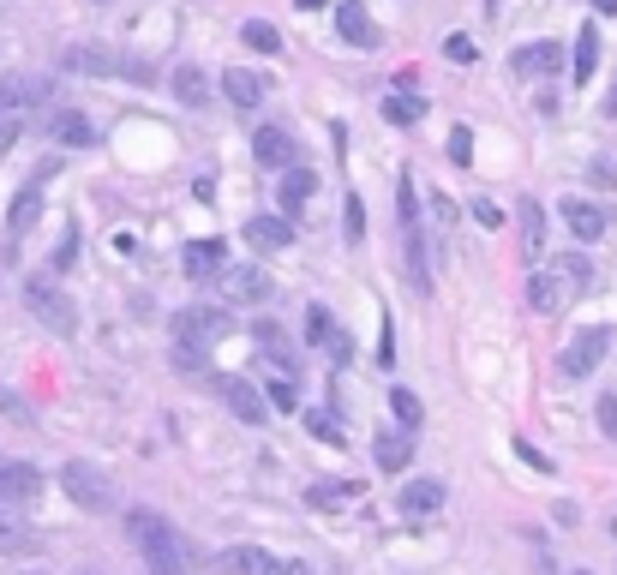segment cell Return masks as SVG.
Instances as JSON below:
<instances>
[{"instance_id":"6da1fadb","label":"cell","mask_w":617,"mask_h":575,"mask_svg":"<svg viewBox=\"0 0 617 575\" xmlns=\"http://www.w3.org/2000/svg\"><path fill=\"white\" fill-rule=\"evenodd\" d=\"M126 534H132V546L150 558V575H180L186 570V540L156 516V510H126Z\"/></svg>"},{"instance_id":"7a4b0ae2","label":"cell","mask_w":617,"mask_h":575,"mask_svg":"<svg viewBox=\"0 0 617 575\" xmlns=\"http://www.w3.org/2000/svg\"><path fill=\"white\" fill-rule=\"evenodd\" d=\"M60 72H90V78H126V84H156V60L138 54H108V48H66Z\"/></svg>"},{"instance_id":"3957f363","label":"cell","mask_w":617,"mask_h":575,"mask_svg":"<svg viewBox=\"0 0 617 575\" xmlns=\"http://www.w3.org/2000/svg\"><path fill=\"white\" fill-rule=\"evenodd\" d=\"M582 294V282H576V270L558 258V264H540L534 276H528V306L540 312V318H558L570 300Z\"/></svg>"},{"instance_id":"277c9868","label":"cell","mask_w":617,"mask_h":575,"mask_svg":"<svg viewBox=\"0 0 617 575\" xmlns=\"http://www.w3.org/2000/svg\"><path fill=\"white\" fill-rule=\"evenodd\" d=\"M24 306H30V318H36L42 330H54V336H78V312H72V300H66L48 276H30V282H24Z\"/></svg>"},{"instance_id":"5b68a950","label":"cell","mask_w":617,"mask_h":575,"mask_svg":"<svg viewBox=\"0 0 617 575\" xmlns=\"http://www.w3.org/2000/svg\"><path fill=\"white\" fill-rule=\"evenodd\" d=\"M60 492H66L78 510H90V516L114 510V480H108L96 462H66V468H60Z\"/></svg>"},{"instance_id":"8992f818","label":"cell","mask_w":617,"mask_h":575,"mask_svg":"<svg viewBox=\"0 0 617 575\" xmlns=\"http://www.w3.org/2000/svg\"><path fill=\"white\" fill-rule=\"evenodd\" d=\"M234 330V318L222 306H186L174 312V342H192V348H216L222 336Z\"/></svg>"},{"instance_id":"52a82bcc","label":"cell","mask_w":617,"mask_h":575,"mask_svg":"<svg viewBox=\"0 0 617 575\" xmlns=\"http://www.w3.org/2000/svg\"><path fill=\"white\" fill-rule=\"evenodd\" d=\"M210 390L228 402V414H240L246 426H264V414H270V402H264V390L252 384V378H240V372H216L210 378Z\"/></svg>"},{"instance_id":"ba28073f","label":"cell","mask_w":617,"mask_h":575,"mask_svg":"<svg viewBox=\"0 0 617 575\" xmlns=\"http://www.w3.org/2000/svg\"><path fill=\"white\" fill-rule=\"evenodd\" d=\"M606 348H612V330H582V336H570V348L558 354V372H564V378H588V372L606 360Z\"/></svg>"},{"instance_id":"9c48e42d","label":"cell","mask_w":617,"mask_h":575,"mask_svg":"<svg viewBox=\"0 0 617 575\" xmlns=\"http://www.w3.org/2000/svg\"><path fill=\"white\" fill-rule=\"evenodd\" d=\"M36 492H42V474L30 462H0V504L24 510V504H36Z\"/></svg>"},{"instance_id":"30bf717a","label":"cell","mask_w":617,"mask_h":575,"mask_svg":"<svg viewBox=\"0 0 617 575\" xmlns=\"http://www.w3.org/2000/svg\"><path fill=\"white\" fill-rule=\"evenodd\" d=\"M252 156H258L264 168H294V162H300V144H294L282 126H258V132H252Z\"/></svg>"},{"instance_id":"8fae6325","label":"cell","mask_w":617,"mask_h":575,"mask_svg":"<svg viewBox=\"0 0 617 575\" xmlns=\"http://www.w3.org/2000/svg\"><path fill=\"white\" fill-rule=\"evenodd\" d=\"M180 270H186L192 282L222 276V270H228V240H216V234H210V240H192V246H186V258H180Z\"/></svg>"},{"instance_id":"7c38bea8","label":"cell","mask_w":617,"mask_h":575,"mask_svg":"<svg viewBox=\"0 0 617 575\" xmlns=\"http://www.w3.org/2000/svg\"><path fill=\"white\" fill-rule=\"evenodd\" d=\"M306 342H312V348H324V354H330L336 366H342V360L354 354V342H348V336H342V330L330 324V312H324V306H312V312H306Z\"/></svg>"},{"instance_id":"4fadbf2b","label":"cell","mask_w":617,"mask_h":575,"mask_svg":"<svg viewBox=\"0 0 617 575\" xmlns=\"http://www.w3.org/2000/svg\"><path fill=\"white\" fill-rule=\"evenodd\" d=\"M372 462H378L384 474H402V468L414 462V432H408V426H396V432H378V438H372Z\"/></svg>"},{"instance_id":"5bb4252c","label":"cell","mask_w":617,"mask_h":575,"mask_svg":"<svg viewBox=\"0 0 617 575\" xmlns=\"http://www.w3.org/2000/svg\"><path fill=\"white\" fill-rule=\"evenodd\" d=\"M396 510H402L408 522H420V516L444 510V480H408V486L396 492Z\"/></svg>"},{"instance_id":"9a60e30c","label":"cell","mask_w":617,"mask_h":575,"mask_svg":"<svg viewBox=\"0 0 617 575\" xmlns=\"http://www.w3.org/2000/svg\"><path fill=\"white\" fill-rule=\"evenodd\" d=\"M336 30H342V42H354V48H378V42H384V30L372 24V12H366V6H354V0H348V6H336Z\"/></svg>"},{"instance_id":"2e32d148","label":"cell","mask_w":617,"mask_h":575,"mask_svg":"<svg viewBox=\"0 0 617 575\" xmlns=\"http://www.w3.org/2000/svg\"><path fill=\"white\" fill-rule=\"evenodd\" d=\"M246 240L258 252H288L294 246V222L288 216H246Z\"/></svg>"},{"instance_id":"e0dca14e","label":"cell","mask_w":617,"mask_h":575,"mask_svg":"<svg viewBox=\"0 0 617 575\" xmlns=\"http://www.w3.org/2000/svg\"><path fill=\"white\" fill-rule=\"evenodd\" d=\"M270 294V276L258 264H228L222 270V300H264Z\"/></svg>"},{"instance_id":"ac0fdd59","label":"cell","mask_w":617,"mask_h":575,"mask_svg":"<svg viewBox=\"0 0 617 575\" xmlns=\"http://www.w3.org/2000/svg\"><path fill=\"white\" fill-rule=\"evenodd\" d=\"M36 216H42V186L30 180V186L12 198V210H6V246H12V240H24V234L36 228Z\"/></svg>"},{"instance_id":"d6986e66","label":"cell","mask_w":617,"mask_h":575,"mask_svg":"<svg viewBox=\"0 0 617 575\" xmlns=\"http://www.w3.org/2000/svg\"><path fill=\"white\" fill-rule=\"evenodd\" d=\"M564 222H570V234H576L582 246H594V240L606 234V222H612V216H606L600 204H588V198H570V204H564Z\"/></svg>"},{"instance_id":"ffe728a7","label":"cell","mask_w":617,"mask_h":575,"mask_svg":"<svg viewBox=\"0 0 617 575\" xmlns=\"http://www.w3.org/2000/svg\"><path fill=\"white\" fill-rule=\"evenodd\" d=\"M564 66V48L558 42H528V48H516V72L522 78H552Z\"/></svg>"},{"instance_id":"44dd1931","label":"cell","mask_w":617,"mask_h":575,"mask_svg":"<svg viewBox=\"0 0 617 575\" xmlns=\"http://www.w3.org/2000/svg\"><path fill=\"white\" fill-rule=\"evenodd\" d=\"M516 222H522V258L540 264V252H546V216H540V204L522 198V204H516Z\"/></svg>"},{"instance_id":"7402d4cb","label":"cell","mask_w":617,"mask_h":575,"mask_svg":"<svg viewBox=\"0 0 617 575\" xmlns=\"http://www.w3.org/2000/svg\"><path fill=\"white\" fill-rule=\"evenodd\" d=\"M36 546H42V540L18 522V510H12V504H0V552H6V558H30Z\"/></svg>"},{"instance_id":"603a6c76","label":"cell","mask_w":617,"mask_h":575,"mask_svg":"<svg viewBox=\"0 0 617 575\" xmlns=\"http://www.w3.org/2000/svg\"><path fill=\"white\" fill-rule=\"evenodd\" d=\"M384 120H390V126H420V120H426V96H414L408 84L390 90V96H384Z\"/></svg>"},{"instance_id":"cb8c5ba5","label":"cell","mask_w":617,"mask_h":575,"mask_svg":"<svg viewBox=\"0 0 617 575\" xmlns=\"http://www.w3.org/2000/svg\"><path fill=\"white\" fill-rule=\"evenodd\" d=\"M270 564H276V558H270V552H258V546H234V552H222V558H216V570H222V575H270Z\"/></svg>"},{"instance_id":"d4e9b609","label":"cell","mask_w":617,"mask_h":575,"mask_svg":"<svg viewBox=\"0 0 617 575\" xmlns=\"http://www.w3.org/2000/svg\"><path fill=\"white\" fill-rule=\"evenodd\" d=\"M600 72V30L594 24H582V36H576V60H570V78L576 84H588Z\"/></svg>"},{"instance_id":"484cf974","label":"cell","mask_w":617,"mask_h":575,"mask_svg":"<svg viewBox=\"0 0 617 575\" xmlns=\"http://www.w3.org/2000/svg\"><path fill=\"white\" fill-rule=\"evenodd\" d=\"M222 90H228V102H234V108H258V102H264V78H258V72H246V66H234V72L222 78Z\"/></svg>"},{"instance_id":"4316f807","label":"cell","mask_w":617,"mask_h":575,"mask_svg":"<svg viewBox=\"0 0 617 575\" xmlns=\"http://www.w3.org/2000/svg\"><path fill=\"white\" fill-rule=\"evenodd\" d=\"M48 132H54V144H66V150L90 144V120H84L78 108H60V114H48Z\"/></svg>"},{"instance_id":"83f0119b","label":"cell","mask_w":617,"mask_h":575,"mask_svg":"<svg viewBox=\"0 0 617 575\" xmlns=\"http://www.w3.org/2000/svg\"><path fill=\"white\" fill-rule=\"evenodd\" d=\"M312 192H318V174H312L306 162H300V168H282V210H288V216H294Z\"/></svg>"},{"instance_id":"f1b7e54d","label":"cell","mask_w":617,"mask_h":575,"mask_svg":"<svg viewBox=\"0 0 617 575\" xmlns=\"http://www.w3.org/2000/svg\"><path fill=\"white\" fill-rule=\"evenodd\" d=\"M174 96H180V108H204L210 102V78L198 66H180L174 72Z\"/></svg>"},{"instance_id":"f546056e","label":"cell","mask_w":617,"mask_h":575,"mask_svg":"<svg viewBox=\"0 0 617 575\" xmlns=\"http://www.w3.org/2000/svg\"><path fill=\"white\" fill-rule=\"evenodd\" d=\"M360 498V480H324V486H312V504L318 510H342V504H354Z\"/></svg>"},{"instance_id":"4dcf8cb0","label":"cell","mask_w":617,"mask_h":575,"mask_svg":"<svg viewBox=\"0 0 617 575\" xmlns=\"http://www.w3.org/2000/svg\"><path fill=\"white\" fill-rule=\"evenodd\" d=\"M240 42H246V48H258V54H276V48H282L276 24H264V18H246V24H240Z\"/></svg>"},{"instance_id":"1f68e13d","label":"cell","mask_w":617,"mask_h":575,"mask_svg":"<svg viewBox=\"0 0 617 575\" xmlns=\"http://www.w3.org/2000/svg\"><path fill=\"white\" fill-rule=\"evenodd\" d=\"M390 414H396V426H408V432H414V426L426 420V408H420V396H414V390H402V384L390 390Z\"/></svg>"},{"instance_id":"d6a6232c","label":"cell","mask_w":617,"mask_h":575,"mask_svg":"<svg viewBox=\"0 0 617 575\" xmlns=\"http://www.w3.org/2000/svg\"><path fill=\"white\" fill-rule=\"evenodd\" d=\"M264 396H270V408H282V414H294V408H300V390H294V378H288L282 366H276V378L264 384Z\"/></svg>"},{"instance_id":"836d02e7","label":"cell","mask_w":617,"mask_h":575,"mask_svg":"<svg viewBox=\"0 0 617 575\" xmlns=\"http://www.w3.org/2000/svg\"><path fill=\"white\" fill-rule=\"evenodd\" d=\"M72 264H78V222H66V234H60V246H54V276L72 270Z\"/></svg>"},{"instance_id":"e575fe53","label":"cell","mask_w":617,"mask_h":575,"mask_svg":"<svg viewBox=\"0 0 617 575\" xmlns=\"http://www.w3.org/2000/svg\"><path fill=\"white\" fill-rule=\"evenodd\" d=\"M306 432H318L324 444H342V426H336V414H324V408H306Z\"/></svg>"},{"instance_id":"d590c367","label":"cell","mask_w":617,"mask_h":575,"mask_svg":"<svg viewBox=\"0 0 617 575\" xmlns=\"http://www.w3.org/2000/svg\"><path fill=\"white\" fill-rule=\"evenodd\" d=\"M450 162H456V168H468V162H474V132H468V126H456V132H450Z\"/></svg>"},{"instance_id":"8d00e7d4","label":"cell","mask_w":617,"mask_h":575,"mask_svg":"<svg viewBox=\"0 0 617 575\" xmlns=\"http://www.w3.org/2000/svg\"><path fill=\"white\" fill-rule=\"evenodd\" d=\"M342 234H348V240H366V210H360L354 192H348V210H342Z\"/></svg>"},{"instance_id":"74e56055","label":"cell","mask_w":617,"mask_h":575,"mask_svg":"<svg viewBox=\"0 0 617 575\" xmlns=\"http://www.w3.org/2000/svg\"><path fill=\"white\" fill-rule=\"evenodd\" d=\"M474 222H480V228H504V204H492V198H474Z\"/></svg>"},{"instance_id":"f35d334b","label":"cell","mask_w":617,"mask_h":575,"mask_svg":"<svg viewBox=\"0 0 617 575\" xmlns=\"http://www.w3.org/2000/svg\"><path fill=\"white\" fill-rule=\"evenodd\" d=\"M444 54H450L456 66H474V42H468V36H450V42H444Z\"/></svg>"},{"instance_id":"ab89813d","label":"cell","mask_w":617,"mask_h":575,"mask_svg":"<svg viewBox=\"0 0 617 575\" xmlns=\"http://www.w3.org/2000/svg\"><path fill=\"white\" fill-rule=\"evenodd\" d=\"M600 432L617 438V396H600Z\"/></svg>"},{"instance_id":"60d3db41","label":"cell","mask_w":617,"mask_h":575,"mask_svg":"<svg viewBox=\"0 0 617 575\" xmlns=\"http://www.w3.org/2000/svg\"><path fill=\"white\" fill-rule=\"evenodd\" d=\"M516 456H522V462H528V468H540V474H552V456H540V450H534V444H516Z\"/></svg>"},{"instance_id":"b9f144b4","label":"cell","mask_w":617,"mask_h":575,"mask_svg":"<svg viewBox=\"0 0 617 575\" xmlns=\"http://www.w3.org/2000/svg\"><path fill=\"white\" fill-rule=\"evenodd\" d=\"M588 180H594V186H617V162H594Z\"/></svg>"},{"instance_id":"7bdbcfd3","label":"cell","mask_w":617,"mask_h":575,"mask_svg":"<svg viewBox=\"0 0 617 575\" xmlns=\"http://www.w3.org/2000/svg\"><path fill=\"white\" fill-rule=\"evenodd\" d=\"M0 414H12V420H30V408H24L12 390H0Z\"/></svg>"},{"instance_id":"ee69618b","label":"cell","mask_w":617,"mask_h":575,"mask_svg":"<svg viewBox=\"0 0 617 575\" xmlns=\"http://www.w3.org/2000/svg\"><path fill=\"white\" fill-rule=\"evenodd\" d=\"M270 575H312V570H306L300 558H276V564H270Z\"/></svg>"},{"instance_id":"f6af8a7d","label":"cell","mask_w":617,"mask_h":575,"mask_svg":"<svg viewBox=\"0 0 617 575\" xmlns=\"http://www.w3.org/2000/svg\"><path fill=\"white\" fill-rule=\"evenodd\" d=\"M606 114L617 120V78H612V90H606Z\"/></svg>"},{"instance_id":"bcb514c9","label":"cell","mask_w":617,"mask_h":575,"mask_svg":"<svg viewBox=\"0 0 617 575\" xmlns=\"http://www.w3.org/2000/svg\"><path fill=\"white\" fill-rule=\"evenodd\" d=\"M594 12H606V18H617V0H594Z\"/></svg>"},{"instance_id":"7dc6e473","label":"cell","mask_w":617,"mask_h":575,"mask_svg":"<svg viewBox=\"0 0 617 575\" xmlns=\"http://www.w3.org/2000/svg\"><path fill=\"white\" fill-rule=\"evenodd\" d=\"M300 6H324V0H300Z\"/></svg>"},{"instance_id":"c3c4849f","label":"cell","mask_w":617,"mask_h":575,"mask_svg":"<svg viewBox=\"0 0 617 575\" xmlns=\"http://www.w3.org/2000/svg\"><path fill=\"white\" fill-rule=\"evenodd\" d=\"M0 114H6V102H0ZM12 114H18V108H12Z\"/></svg>"},{"instance_id":"681fc988","label":"cell","mask_w":617,"mask_h":575,"mask_svg":"<svg viewBox=\"0 0 617 575\" xmlns=\"http://www.w3.org/2000/svg\"><path fill=\"white\" fill-rule=\"evenodd\" d=\"M576 575H588V570H576Z\"/></svg>"},{"instance_id":"f907efd6","label":"cell","mask_w":617,"mask_h":575,"mask_svg":"<svg viewBox=\"0 0 617 575\" xmlns=\"http://www.w3.org/2000/svg\"><path fill=\"white\" fill-rule=\"evenodd\" d=\"M84 575H90V570H84Z\"/></svg>"}]
</instances>
